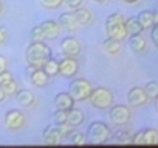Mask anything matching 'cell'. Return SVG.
<instances>
[{
  "label": "cell",
  "instance_id": "1",
  "mask_svg": "<svg viewBox=\"0 0 158 148\" xmlns=\"http://www.w3.org/2000/svg\"><path fill=\"white\" fill-rule=\"evenodd\" d=\"M51 56H53V52H51V48L44 41L30 42V45L25 50V61H27V64L34 65V67H42Z\"/></svg>",
  "mask_w": 158,
  "mask_h": 148
},
{
  "label": "cell",
  "instance_id": "2",
  "mask_svg": "<svg viewBox=\"0 0 158 148\" xmlns=\"http://www.w3.org/2000/svg\"><path fill=\"white\" fill-rule=\"evenodd\" d=\"M106 33H107V38H112L116 41H124L129 36V33L126 30V17L121 13L109 14L106 19Z\"/></svg>",
  "mask_w": 158,
  "mask_h": 148
},
{
  "label": "cell",
  "instance_id": "3",
  "mask_svg": "<svg viewBox=\"0 0 158 148\" xmlns=\"http://www.w3.org/2000/svg\"><path fill=\"white\" fill-rule=\"evenodd\" d=\"M112 134V129L107 123L104 122H93L89 125L87 128V142L93 143V145H101L109 142Z\"/></svg>",
  "mask_w": 158,
  "mask_h": 148
},
{
  "label": "cell",
  "instance_id": "4",
  "mask_svg": "<svg viewBox=\"0 0 158 148\" xmlns=\"http://www.w3.org/2000/svg\"><path fill=\"white\" fill-rule=\"evenodd\" d=\"M93 86L85 78H74L68 84V94L73 97L74 101H85L92 94Z\"/></svg>",
  "mask_w": 158,
  "mask_h": 148
},
{
  "label": "cell",
  "instance_id": "5",
  "mask_svg": "<svg viewBox=\"0 0 158 148\" xmlns=\"http://www.w3.org/2000/svg\"><path fill=\"white\" fill-rule=\"evenodd\" d=\"M89 100L96 109L104 111L110 109V106L113 105V94L107 87H93Z\"/></svg>",
  "mask_w": 158,
  "mask_h": 148
},
{
  "label": "cell",
  "instance_id": "6",
  "mask_svg": "<svg viewBox=\"0 0 158 148\" xmlns=\"http://www.w3.org/2000/svg\"><path fill=\"white\" fill-rule=\"evenodd\" d=\"M109 117H110L112 123H115L118 126H124L130 122V109L126 105H112Z\"/></svg>",
  "mask_w": 158,
  "mask_h": 148
},
{
  "label": "cell",
  "instance_id": "7",
  "mask_svg": "<svg viewBox=\"0 0 158 148\" xmlns=\"http://www.w3.org/2000/svg\"><path fill=\"white\" fill-rule=\"evenodd\" d=\"M25 125V115L19 109H11L3 117V126L10 131H17Z\"/></svg>",
  "mask_w": 158,
  "mask_h": 148
},
{
  "label": "cell",
  "instance_id": "8",
  "mask_svg": "<svg viewBox=\"0 0 158 148\" xmlns=\"http://www.w3.org/2000/svg\"><path fill=\"white\" fill-rule=\"evenodd\" d=\"M79 70V64L74 56H64L59 61V73L65 78H73Z\"/></svg>",
  "mask_w": 158,
  "mask_h": 148
},
{
  "label": "cell",
  "instance_id": "9",
  "mask_svg": "<svg viewBox=\"0 0 158 148\" xmlns=\"http://www.w3.org/2000/svg\"><path fill=\"white\" fill-rule=\"evenodd\" d=\"M149 97L144 91V87H139V86H135L132 87L129 92H127V103L133 108H139V106H144L147 103Z\"/></svg>",
  "mask_w": 158,
  "mask_h": 148
},
{
  "label": "cell",
  "instance_id": "10",
  "mask_svg": "<svg viewBox=\"0 0 158 148\" xmlns=\"http://www.w3.org/2000/svg\"><path fill=\"white\" fill-rule=\"evenodd\" d=\"M60 52L64 53V56H77L79 53H81V44H79V41L73 36H67L60 41V45H59Z\"/></svg>",
  "mask_w": 158,
  "mask_h": 148
},
{
  "label": "cell",
  "instance_id": "11",
  "mask_svg": "<svg viewBox=\"0 0 158 148\" xmlns=\"http://www.w3.org/2000/svg\"><path fill=\"white\" fill-rule=\"evenodd\" d=\"M62 139H64V136L60 134V131L56 125L54 126H47L42 132V140H44L45 145H60Z\"/></svg>",
  "mask_w": 158,
  "mask_h": 148
},
{
  "label": "cell",
  "instance_id": "12",
  "mask_svg": "<svg viewBox=\"0 0 158 148\" xmlns=\"http://www.w3.org/2000/svg\"><path fill=\"white\" fill-rule=\"evenodd\" d=\"M40 28H42V31H44L45 41H54V39L59 38L60 27H59V24H57L56 20H51V19L44 20V22L40 24Z\"/></svg>",
  "mask_w": 158,
  "mask_h": 148
},
{
  "label": "cell",
  "instance_id": "13",
  "mask_svg": "<svg viewBox=\"0 0 158 148\" xmlns=\"http://www.w3.org/2000/svg\"><path fill=\"white\" fill-rule=\"evenodd\" d=\"M57 24H59L60 30H65V31H68V33L79 30V25H77V22H76V19H74V16H73V13H70V11L62 13V14L59 16Z\"/></svg>",
  "mask_w": 158,
  "mask_h": 148
},
{
  "label": "cell",
  "instance_id": "14",
  "mask_svg": "<svg viewBox=\"0 0 158 148\" xmlns=\"http://www.w3.org/2000/svg\"><path fill=\"white\" fill-rule=\"evenodd\" d=\"M53 103H54V108H56V109L68 111V109H71V108L74 106L76 101L73 100V97H71L68 92H59V94L54 95Z\"/></svg>",
  "mask_w": 158,
  "mask_h": 148
},
{
  "label": "cell",
  "instance_id": "15",
  "mask_svg": "<svg viewBox=\"0 0 158 148\" xmlns=\"http://www.w3.org/2000/svg\"><path fill=\"white\" fill-rule=\"evenodd\" d=\"M85 120V115H84V111L82 109H77V108H71L67 111V123L73 128H77L81 126Z\"/></svg>",
  "mask_w": 158,
  "mask_h": 148
},
{
  "label": "cell",
  "instance_id": "16",
  "mask_svg": "<svg viewBox=\"0 0 158 148\" xmlns=\"http://www.w3.org/2000/svg\"><path fill=\"white\" fill-rule=\"evenodd\" d=\"M28 80H30V83H31L33 86H36V87H45V86H48V83H50V77L44 72L42 67H37Z\"/></svg>",
  "mask_w": 158,
  "mask_h": 148
},
{
  "label": "cell",
  "instance_id": "17",
  "mask_svg": "<svg viewBox=\"0 0 158 148\" xmlns=\"http://www.w3.org/2000/svg\"><path fill=\"white\" fill-rule=\"evenodd\" d=\"M73 16H74V19H76L79 28H81V27H87V25L93 20V14H92L87 8H81V7L76 8V10L73 11Z\"/></svg>",
  "mask_w": 158,
  "mask_h": 148
},
{
  "label": "cell",
  "instance_id": "18",
  "mask_svg": "<svg viewBox=\"0 0 158 148\" xmlns=\"http://www.w3.org/2000/svg\"><path fill=\"white\" fill-rule=\"evenodd\" d=\"M132 132L126 131V129H118L115 134H110V142L115 145H129L132 143Z\"/></svg>",
  "mask_w": 158,
  "mask_h": 148
},
{
  "label": "cell",
  "instance_id": "19",
  "mask_svg": "<svg viewBox=\"0 0 158 148\" xmlns=\"http://www.w3.org/2000/svg\"><path fill=\"white\" fill-rule=\"evenodd\" d=\"M129 47L135 53H143L146 50V47H147V42H146V39L141 34H132L130 39H129Z\"/></svg>",
  "mask_w": 158,
  "mask_h": 148
},
{
  "label": "cell",
  "instance_id": "20",
  "mask_svg": "<svg viewBox=\"0 0 158 148\" xmlns=\"http://www.w3.org/2000/svg\"><path fill=\"white\" fill-rule=\"evenodd\" d=\"M14 95H16L17 103L19 105H23V106H33L34 101H36L33 92H30L28 89H17V92Z\"/></svg>",
  "mask_w": 158,
  "mask_h": 148
},
{
  "label": "cell",
  "instance_id": "21",
  "mask_svg": "<svg viewBox=\"0 0 158 148\" xmlns=\"http://www.w3.org/2000/svg\"><path fill=\"white\" fill-rule=\"evenodd\" d=\"M121 48H123L121 47V41H116V39H112V38H107L104 41V44H102V50L107 55H110V56L118 55L121 52Z\"/></svg>",
  "mask_w": 158,
  "mask_h": 148
},
{
  "label": "cell",
  "instance_id": "22",
  "mask_svg": "<svg viewBox=\"0 0 158 148\" xmlns=\"http://www.w3.org/2000/svg\"><path fill=\"white\" fill-rule=\"evenodd\" d=\"M139 25L143 27V30H150L153 27V13L149 11V10H144L141 11L138 16H136Z\"/></svg>",
  "mask_w": 158,
  "mask_h": 148
},
{
  "label": "cell",
  "instance_id": "23",
  "mask_svg": "<svg viewBox=\"0 0 158 148\" xmlns=\"http://www.w3.org/2000/svg\"><path fill=\"white\" fill-rule=\"evenodd\" d=\"M42 69H44V72L47 73V75L50 77V78H53V77H57L59 75V61L57 59H54L53 56L42 65Z\"/></svg>",
  "mask_w": 158,
  "mask_h": 148
},
{
  "label": "cell",
  "instance_id": "24",
  "mask_svg": "<svg viewBox=\"0 0 158 148\" xmlns=\"http://www.w3.org/2000/svg\"><path fill=\"white\" fill-rule=\"evenodd\" d=\"M126 30H127L129 36H132V34H141V33L144 31L136 17H129V19H126Z\"/></svg>",
  "mask_w": 158,
  "mask_h": 148
},
{
  "label": "cell",
  "instance_id": "25",
  "mask_svg": "<svg viewBox=\"0 0 158 148\" xmlns=\"http://www.w3.org/2000/svg\"><path fill=\"white\" fill-rule=\"evenodd\" d=\"M65 137L70 140V143H71V145H77V146H81V145H85V143H87V137H85V134L79 132V131H73V129H71Z\"/></svg>",
  "mask_w": 158,
  "mask_h": 148
},
{
  "label": "cell",
  "instance_id": "26",
  "mask_svg": "<svg viewBox=\"0 0 158 148\" xmlns=\"http://www.w3.org/2000/svg\"><path fill=\"white\" fill-rule=\"evenodd\" d=\"M144 145H158V131L153 128H147L143 131Z\"/></svg>",
  "mask_w": 158,
  "mask_h": 148
},
{
  "label": "cell",
  "instance_id": "27",
  "mask_svg": "<svg viewBox=\"0 0 158 148\" xmlns=\"http://www.w3.org/2000/svg\"><path fill=\"white\" fill-rule=\"evenodd\" d=\"M0 87L3 89V92L6 94V97H10V95H14V94L17 92V89H19V87H17V83H16L13 78H11V80H8L6 83H3V84L0 86Z\"/></svg>",
  "mask_w": 158,
  "mask_h": 148
},
{
  "label": "cell",
  "instance_id": "28",
  "mask_svg": "<svg viewBox=\"0 0 158 148\" xmlns=\"http://www.w3.org/2000/svg\"><path fill=\"white\" fill-rule=\"evenodd\" d=\"M30 39H31V42L45 41V38H44V31H42L40 25H36V27L31 28V31H30Z\"/></svg>",
  "mask_w": 158,
  "mask_h": 148
},
{
  "label": "cell",
  "instance_id": "29",
  "mask_svg": "<svg viewBox=\"0 0 158 148\" xmlns=\"http://www.w3.org/2000/svg\"><path fill=\"white\" fill-rule=\"evenodd\" d=\"M39 3L47 10H57L64 5V0H39Z\"/></svg>",
  "mask_w": 158,
  "mask_h": 148
},
{
  "label": "cell",
  "instance_id": "30",
  "mask_svg": "<svg viewBox=\"0 0 158 148\" xmlns=\"http://www.w3.org/2000/svg\"><path fill=\"white\" fill-rule=\"evenodd\" d=\"M144 91H146V94H147L149 98H155L158 95V83L156 81H149L144 86Z\"/></svg>",
  "mask_w": 158,
  "mask_h": 148
},
{
  "label": "cell",
  "instance_id": "31",
  "mask_svg": "<svg viewBox=\"0 0 158 148\" xmlns=\"http://www.w3.org/2000/svg\"><path fill=\"white\" fill-rule=\"evenodd\" d=\"M53 122H54V125L67 123V111L56 109V111H54V114H53Z\"/></svg>",
  "mask_w": 158,
  "mask_h": 148
},
{
  "label": "cell",
  "instance_id": "32",
  "mask_svg": "<svg viewBox=\"0 0 158 148\" xmlns=\"http://www.w3.org/2000/svg\"><path fill=\"white\" fill-rule=\"evenodd\" d=\"M84 3V0H64V5L65 7H68L70 10H76V8H79V7H81Z\"/></svg>",
  "mask_w": 158,
  "mask_h": 148
},
{
  "label": "cell",
  "instance_id": "33",
  "mask_svg": "<svg viewBox=\"0 0 158 148\" xmlns=\"http://www.w3.org/2000/svg\"><path fill=\"white\" fill-rule=\"evenodd\" d=\"M150 41L153 42V45L158 48V25H153L150 28Z\"/></svg>",
  "mask_w": 158,
  "mask_h": 148
},
{
  "label": "cell",
  "instance_id": "34",
  "mask_svg": "<svg viewBox=\"0 0 158 148\" xmlns=\"http://www.w3.org/2000/svg\"><path fill=\"white\" fill-rule=\"evenodd\" d=\"M132 143L133 145H144V140H143V131H138L132 136Z\"/></svg>",
  "mask_w": 158,
  "mask_h": 148
},
{
  "label": "cell",
  "instance_id": "35",
  "mask_svg": "<svg viewBox=\"0 0 158 148\" xmlns=\"http://www.w3.org/2000/svg\"><path fill=\"white\" fill-rule=\"evenodd\" d=\"M56 126L59 128V131H60V134H62L64 137H65V136H67V134H68L71 129H74V128H73V126H70L68 123H62V125H56Z\"/></svg>",
  "mask_w": 158,
  "mask_h": 148
},
{
  "label": "cell",
  "instance_id": "36",
  "mask_svg": "<svg viewBox=\"0 0 158 148\" xmlns=\"http://www.w3.org/2000/svg\"><path fill=\"white\" fill-rule=\"evenodd\" d=\"M11 78H13V75H11V73H10L8 70L2 72V73H0V86H2L3 83H6L8 80H11Z\"/></svg>",
  "mask_w": 158,
  "mask_h": 148
},
{
  "label": "cell",
  "instance_id": "37",
  "mask_svg": "<svg viewBox=\"0 0 158 148\" xmlns=\"http://www.w3.org/2000/svg\"><path fill=\"white\" fill-rule=\"evenodd\" d=\"M5 70H8V59L3 55H0V73Z\"/></svg>",
  "mask_w": 158,
  "mask_h": 148
},
{
  "label": "cell",
  "instance_id": "38",
  "mask_svg": "<svg viewBox=\"0 0 158 148\" xmlns=\"http://www.w3.org/2000/svg\"><path fill=\"white\" fill-rule=\"evenodd\" d=\"M6 39H8V34H6V30L0 25V45L2 44H5L6 42Z\"/></svg>",
  "mask_w": 158,
  "mask_h": 148
},
{
  "label": "cell",
  "instance_id": "39",
  "mask_svg": "<svg viewBox=\"0 0 158 148\" xmlns=\"http://www.w3.org/2000/svg\"><path fill=\"white\" fill-rule=\"evenodd\" d=\"M37 67H34V65H30V64H27V69H25V77H27V80L33 75V72L36 70Z\"/></svg>",
  "mask_w": 158,
  "mask_h": 148
},
{
  "label": "cell",
  "instance_id": "40",
  "mask_svg": "<svg viewBox=\"0 0 158 148\" xmlns=\"http://www.w3.org/2000/svg\"><path fill=\"white\" fill-rule=\"evenodd\" d=\"M5 98H6V94L3 92V89H2V87H0V103H2Z\"/></svg>",
  "mask_w": 158,
  "mask_h": 148
},
{
  "label": "cell",
  "instance_id": "41",
  "mask_svg": "<svg viewBox=\"0 0 158 148\" xmlns=\"http://www.w3.org/2000/svg\"><path fill=\"white\" fill-rule=\"evenodd\" d=\"M153 25H158V11L153 13Z\"/></svg>",
  "mask_w": 158,
  "mask_h": 148
},
{
  "label": "cell",
  "instance_id": "42",
  "mask_svg": "<svg viewBox=\"0 0 158 148\" xmlns=\"http://www.w3.org/2000/svg\"><path fill=\"white\" fill-rule=\"evenodd\" d=\"M123 2H126V3H129V5H133V3L138 2V0H123Z\"/></svg>",
  "mask_w": 158,
  "mask_h": 148
},
{
  "label": "cell",
  "instance_id": "43",
  "mask_svg": "<svg viewBox=\"0 0 158 148\" xmlns=\"http://www.w3.org/2000/svg\"><path fill=\"white\" fill-rule=\"evenodd\" d=\"M153 100H155V109H156V112H158V95H156Z\"/></svg>",
  "mask_w": 158,
  "mask_h": 148
},
{
  "label": "cell",
  "instance_id": "44",
  "mask_svg": "<svg viewBox=\"0 0 158 148\" xmlns=\"http://www.w3.org/2000/svg\"><path fill=\"white\" fill-rule=\"evenodd\" d=\"M3 13V3H2V0H0V14Z\"/></svg>",
  "mask_w": 158,
  "mask_h": 148
},
{
  "label": "cell",
  "instance_id": "45",
  "mask_svg": "<svg viewBox=\"0 0 158 148\" xmlns=\"http://www.w3.org/2000/svg\"><path fill=\"white\" fill-rule=\"evenodd\" d=\"M93 2H96V3H106L107 0H93Z\"/></svg>",
  "mask_w": 158,
  "mask_h": 148
}]
</instances>
